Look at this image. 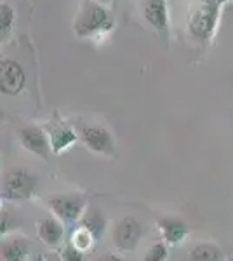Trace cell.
<instances>
[{
    "label": "cell",
    "instance_id": "cell-15",
    "mask_svg": "<svg viewBox=\"0 0 233 261\" xmlns=\"http://www.w3.org/2000/svg\"><path fill=\"white\" fill-rule=\"evenodd\" d=\"M223 251L218 246L209 242H202L193 246L188 251V261H221Z\"/></svg>",
    "mask_w": 233,
    "mask_h": 261
},
{
    "label": "cell",
    "instance_id": "cell-10",
    "mask_svg": "<svg viewBox=\"0 0 233 261\" xmlns=\"http://www.w3.org/2000/svg\"><path fill=\"white\" fill-rule=\"evenodd\" d=\"M37 233L42 244H45L50 249H56L65 239V226L58 218H45L37 225Z\"/></svg>",
    "mask_w": 233,
    "mask_h": 261
},
{
    "label": "cell",
    "instance_id": "cell-20",
    "mask_svg": "<svg viewBox=\"0 0 233 261\" xmlns=\"http://www.w3.org/2000/svg\"><path fill=\"white\" fill-rule=\"evenodd\" d=\"M97 261H124L120 258L118 254H113V252H110V254H105V256H101Z\"/></svg>",
    "mask_w": 233,
    "mask_h": 261
},
{
    "label": "cell",
    "instance_id": "cell-16",
    "mask_svg": "<svg viewBox=\"0 0 233 261\" xmlns=\"http://www.w3.org/2000/svg\"><path fill=\"white\" fill-rule=\"evenodd\" d=\"M96 242L97 241L92 237L91 231H87L84 226H79V228L73 231V235H71V244H73V246L82 252L91 251L92 247L96 246Z\"/></svg>",
    "mask_w": 233,
    "mask_h": 261
},
{
    "label": "cell",
    "instance_id": "cell-12",
    "mask_svg": "<svg viewBox=\"0 0 233 261\" xmlns=\"http://www.w3.org/2000/svg\"><path fill=\"white\" fill-rule=\"evenodd\" d=\"M80 226H84L87 231H91L96 241H101L105 235V230H107V220H105L103 211L97 207H89L84 213L82 220H80Z\"/></svg>",
    "mask_w": 233,
    "mask_h": 261
},
{
    "label": "cell",
    "instance_id": "cell-1",
    "mask_svg": "<svg viewBox=\"0 0 233 261\" xmlns=\"http://www.w3.org/2000/svg\"><path fill=\"white\" fill-rule=\"evenodd\" d=\"M221 0H200L190 12L188 28L195 39L205 42L214 35Z\"/></svg>",
    "mask_w": 233,
    "mask_h": 261
},
{
    "label": "cell",
    "instance_id": "cell-19",
    "mask_svg": "<svg viewBox=\"0 0 233 261\" xmlns=\"http://www.w3.org/2000/svg\"><path fill=\"white\" fill-rule=\"evenodd\" d=\"M61 259L63 261H84V252L77 249L73 244H68L61 249Z\"/></svg>",
    "mask_w": 233,
    "mask_h": 261
},
{
    "label": "cell",
    "instance_id": "cell-11",
    "mask_svg": "<svg viewBox=\"0 0 233 261\" xmlns=\"http://www.w3.org/2000/svg\"><path fill=\"white\" fill-rule=\"evenodd\" d=\"M145 18L157 32H167L169 16L165 0H146L145 4Z\"/></svg>",
    "mask_w": 233,
    "mask_h": 261
},
{
    "label": "cell",
    "instance_id": "cell-3",
    "mask_svg": "<svg viewBox=\"0 0 233 261\" xmlns=\"http://www.w3.org/2000/svg\"><path fill=\"white\" fill-rule=\"evenodd\" d=\"M110 28H112V18L108 16L107 9L92 0L86 4L79 19L75 21V33L79 37H91Z\"/></svg>",
    "mask_w": 233,
    "mask_h": 261
},
{
    "label": "cell",
    "instance_id": "cell-8",
    "mask_svg": "<svg viewBox=\"0 0 233 261\" xmlns=\"http://www.w3.org/2000/svg\"><path fill=\"white\" fill-rule=\"evenodd\" d=\"M19 141L30 153L40 159H47L50 150V140L39 125H23L19 129Z\"/></svg>",
    "mask_w": 233,
    "mask_h": 261
},
{
    "label": "cell",
    "instance_id": "cell-23",
    "mask_svg": "<svg viewBox=\"0 0 233 261\" xmlns=\"http://www.w3.org/2000/svg\"><path fill=\"white\" fill-rule=\"evenodd\" d=\"M101 2H108V0H101Z\"/></svg>",
    "mask_w": 233,
    "mask_h": 261
},
{
    "label": "cell",
    "instance_id": "cell-5",
    "mask_svg": "<svg viewBox=\"0 0 233 261\" xmlns=\"http://www.w3.org/2000/svg\"><path fill=\"white\" fill-rule=\"evenodd\" d=\"M143 239V226L134 216H125L113 230V242L118 251H133Z\"/></svg>",
    "mask_w": 233,
    "mask_h": 261
},
{
    "label": "cell",
    "instance_id": "cell-21",
    "mask_svg": "<svg viewBox=\"0 0 233 261\" xmlns=\"http://www.w3.org/2000/svg\"><path fill=\"white\" fill-rule=\"evenodd\" d=\"M45 258H47V261H63L61 254H54V252H50V254H45Z\"/></svg>",
    "mask_w": 233,
    "mask_h": 261
},
{
    "label": "cell",
    "instance_id": "cell-2",
    "mask_svg": "<svg viewBox=\"0 0 233 261\" xmlns=\"http://www.w3.org/2000/svg\"><path fill=\"white\" fill-rule=\"evenodd\" d=\"M37 176L27 169H12L6 174L2 185V199L21 202L32 199L37 190Z\"/></svg>",
    "mask_w": 233,
    "mask_h": 261
},
{
    "label": "cell",
    "instance_id": "cell-14",
    "mask_svg": "<svg viewBox=\"0 0 233 261\" xmlns=\"http://www.w3.org/2000/svg\"><path fill=\"white\" fill-rule=\"evenodd\" d=\"M2 258L4 261H27L28 242L23 241V239H9V241H4Z\"/></svg>",
    "mask_w": 233,
    "mask_h": 261
},
{
    "label": "cell",
    "instance_id": "cell-24",
    "mask_svg": "<svg viewBox=\"0 0 233 261\" xmlns=\"http://www.w3.org/2000/svg\"><path fill=\"white\" fill-rule=\"evenodd\" d=\"M221 2H223V0H221Z\"/></svg>",
    "mask_w": 233,
    "mask_h": 261
},
{
    "label": "cell",
    "instance_id": "cell-17",
    "mask_svg": "<svg viewBox=\"0 0 233 261\" xmlns=\"http://www.w3.org/2000/svg\"><path fill=\"white\" fill-rule=\"evenodd\" d=\"M12 23H14V11L11 6L2 4V7H0V35H2V39L7 37V33L12 28Z\"/></svg>",
    "mask_w": 233,
    "mask_h": 261
},
{
    "label": "cell",
    "instance_id": "cell-18",
    "mask_svg": "<svg viewBox=\"0 0 233 261\" xmlns=\"http://www.w3.org/2000/svg\"><path fill=\"white\" fill-rule=\"evenodd\" d=\"M165 258H167V244L155 242L153 246L146 251L143 261H165Z\"/></svg>",
    "mask_w": 233,
    "mask_h": 261
},
{
    "label": "cell",
    "instance_id": "cell-22",
    "mask_svg": "<svg viewBox=\"0 0 233 261\" xmlns=\"http://www.w3.org/2000/svg\"><path fill=\"white\" fill-rule=\"evenodd\" d=\"M30 261H47V258H45L44 254H35L32 259H30Z\"/></svg>",
    "mask_w": 233,
    "mask_h": 261
},
{
    "label": "cell",
    "instance_id": "cell-4",
    "mask_svg": "<svg viewBox=\"0 0 233 261\" xmlns=\"http://www.w3.org/2000/svg\"><path fill=\"white\" fill-rule=\"evenodd\" d=\"M47 205L53 211L54 218H58L61 223L66 225H75L80 223L84 213L87 211L86 197L80 195H58L47 199Z\"/></svg>",
    "mask_w": 233,
    "mask_h": 261
},
{
    "label": "cell",
    "instance_id": "cell-13",
    "mask_svg": "<svg viewBox=\"0 0 233 261\" xmlns=\"http://www.w3.org/2000/svg\"><path fill=\"white\" fill-rule=\"evenodd\" d=\"M50 140V150L53 153H63L70 148L71 145L77 143V134L73 133V129L66 127V125H61V127L54 129L49 136Z\"/></svg>",
    "mask_w": 233,
    "mask_h": 261
},
{
    "label": "cell",
    "instance_id": "cell-6",
    "mask_svg": "<svg viewBox=\"0 0 233 261\" xmlns=\"http://www.w3.org/2000/svg\"><path fill=\"white\" fill-rule=\"evenodd\" d=\"M27 73L23 66L14 60H2L0 63V89L7 96H16L24 89Z\"/></svg>",
    "mask_w": 233,
    "mask_h": 261
},
{
    "label": "cell",
    "instance_id": "cell-9",
    "mask_svg": "<svg viewBox=\"0 0 233 261\" xmlns=\"http://www.w3.org/2000/svg\"><path fill=\"white\" fill-rule=\"evenodd\" d=\"M157 228L162 235L164 242L171 246H177L188 237V225L179 218H160L157 221Z\"/></svg>",
    "mask_w": 233,
    "mask_h": 261
},
{
    "label": "cell",
    "instance_id": "cell-7",
    "mask_svg": "<svg viewBox=\"0 0 233 261\" xmlns=\"http://www.w3.org/2000/svg\"><path fill=\"white\" fill-rule=\"evenodd\" d=\"M82 141L91 151L99 155H115V141L108 129L101 125H89L82 129Z\"/></svg>",
    "mask_w": 233,
    "mask_h": 261
}]
</instances>
